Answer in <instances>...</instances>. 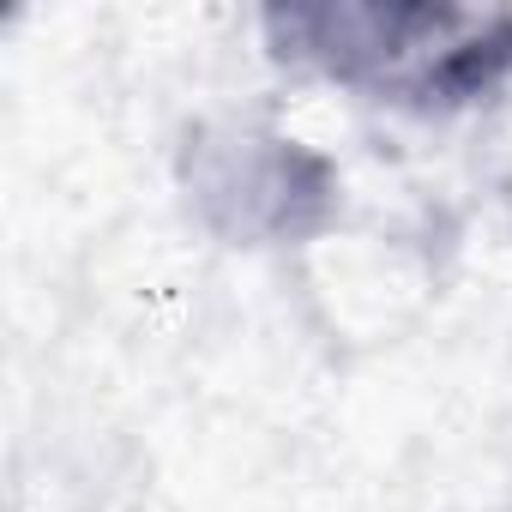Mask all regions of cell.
<instances>
[{"label":"cell","instance_id":"obj_1","mask_svg":"<svg viewBox=\"0 0 512 512\" xmlns=\"http://www.w3.org/2000/svg\"><path fill=\"white\" fill-rule=\"evenodd\" d=\"M253 31L278 73L398 121H464L512 97V7L272 0Z\"/></svg>","mask_w":512,"mask_h":512},{"label":"cell","instance_id":"obj_2","mask_svg":"<svg viewBox=\"0 0 512 512\" xmlns=\"http://www.w3.org/2000/svg\"><path fill=\"white\" fill-rule=\"evenodd\" d=\"M187 223L229 253H302L344 223V163L278 109H205L169 157Z\"/></svg>","mask_w":512,"mask_h":512}]
</instances>
